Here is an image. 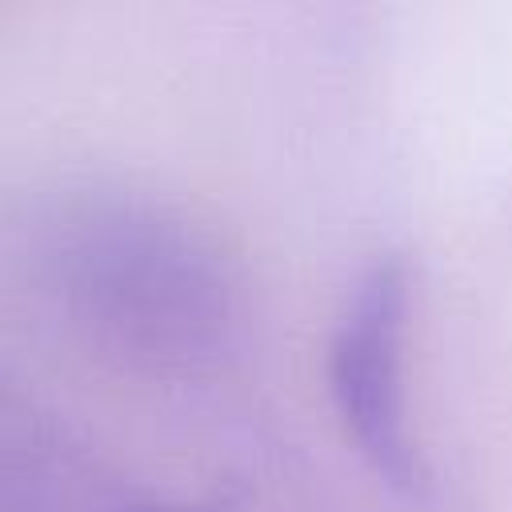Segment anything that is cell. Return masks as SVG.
I'll return each mask as SVG.
<instances>
[{
  "label": "cell",
  "instance_id": "obj_1",
  "mask_svg": "<svg viewBox=\"0 0 512 512\" xmlns=\"http://www.w3.org/2000/svg\"><path fill=\"white\" fill-rule=\"evenodd\" d=\"M44 276L68 320L120 364L200 376L240 340V284L220 248L176 212L124 196L64 200L44 228Z\"/></svg>",
  "mask_w": 512,
  "mask_h": 512
},
{
  "label": "cell",
  "instance_id": "obj_2",
  "mask_svg": "<svg viewBox=\"0 0 512 512\" xmlns=\"http://www.w3.org/2000/svg\"><path fill=\"white\" fill-rule=\"evenodd\" d=\"M412 308V276L408 264L388 256L376 260L336 320L328 348V380L336 412L372 464L400 492H416L424 484L420 448L408 424V392H404V336Z\"/></svg>",
  "mask_w": 512,
  "mask_h": 512
},
{
  "label": "cell",
  "instance_id": "obj_3",
  "mask_svg": "<svg viewBox=\"0 0 512 512\" xmlns=\"http://www.w3.org/2000/svg\"><path fill=\"white\" fill-rule=\"evenodd\" d=\"M56 512H176V508L140 500V496L120 492V488H108V484L80 480V484H72V488L60 492V508Z\"/></svg>",
  "mask_w": 512,
  "mask_h": 512
}]
</instances>
